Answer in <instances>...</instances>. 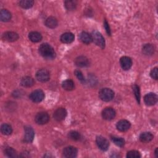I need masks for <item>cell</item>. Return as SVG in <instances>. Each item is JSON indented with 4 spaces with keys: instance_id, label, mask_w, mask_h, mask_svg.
I'll use <instances>...</instances> for the list:
<instances>
[{
    "instance_id": "cell-16",
    "label": "cell",
    "mask_w": 158,
    "mask_h": 158,
    "mask_svg": "<svg viewBox=\"0 0 158 158\" xmlns=\"http://www.w3.org/2000/svg\"><path fill=\"white\" fill-rule=\"evenodd\" d=\"M75 64L80 67H85L89 65V60L85 56H79L75 59Z\"/></svg>"
},
{
    "instance_id": "cell-35",
    "label": "cell",
    "mask_w": 158,
    "mask_h": 158,
    "mask_svg": "<svg viewBox=\"0 0 158 158\" xmlns=\"http://www.w3.org/2000/svg\"><path fill=\"white\" fill-rule=\"evenodd\" d=\"M150 75L151 78L155 80H157V68L155 67L152 69L150 72Z\"/></svg>"
},
{
    "instance_id": "cell-2",
    "label": "cell",
    "mask_w": 158,
    "mask_h": 158,
    "mask_svg": "<svg viewBox=\"0 0 158 158\" xmlns=\"http://www.w3.org/2000/svg\"><path fill=\"white\" fill-rule=\"evenodd\" d=\"M99 96L100 99L105 102H109L111 101L114 96V92L109 88H102L99 92Z\"/></svg>"
},
{
    "instance_id": "cell-1",
    "label": "cell",
    "mask_w": 158,
    "mask_h": 158,
    "mask_svg": "<svg viewBox=\"0 0 158 158\" xmlns=\"http://www.w3.org/2000/svg\"><path fill=\"white\" fill-rule=\"evenodd\" d=\"M39 52L41 56L47 59H52L56 56L53 48L48 43H43L39 48Z\"/></svg>"
},
{
    "instance_id": "cell-33",
    "label": "cell",
    "mask_w": 158,
    "mask_h": 158,
    "mask_svg": "<svg viewBox=\"0 0 158 158\" xmlns=\"http://www.w3.org/2000/svg\"><path fill=\"white\" fill-rule=\"evenodd\" d=\"M133 91L134 93V94L135 96V98L136 99V101L139 104L140 102V92H139V86L136 85H135L133 86Z\"/></svg>"
},
{
    "instance_id": "cell-29",
    "label": "cell",
    "mask_w": 158,
    "mask_h": 158,
    "mask_svg": "<svg viewBox=\"0 0 158 158\" xmlns=\"http://www.w3.org/2000/svg\"><path fill=\"white\" fill-rule=\"evenodd\" d=\"M68 136L70 139L73 141H78L81 138V135L77 131H71L69 133Z\"/></svg>"
},
{
    "instance_id": "cell-19",
    "label": "cell",
    "mask_w": 158,
    "mask_h": 158,
    "mask_svg": "<svg viewBox=\"0 0 158 158\" xmlns=\"http://www.w3.org/2000/svg\"><path fill=\"white\" fill-rule=\"evenodd\" d=\"M20 83L24 87H31L34 84V80L31 77L26 76L22 78Z\"/></svg>"
},
{
    "instance_id": "cell-11",
    "label": "cell",
    "mask_w": 158,
    "mask_h": 158,
    "mask_svg": "<svg viewBox=\"0 0 158 158\" xmlns=\"http://www.w3.org/2000/svg\"><path fill=\"white\" fill-rule=\"evenodd\" d=\"M144 102L148 106H153L157 101V96L153 93H148L144 98Z\"/></svg>"
},
{
    "instance_id": "cell-32",
    "label": "cell",
    "mask_w": 158,
    "mask_h": 158,
    "mask_svg": "<svg viewBox=\"0 0 158 158\" xmlns=\"http://www.w3.org/2000/svg\"><path fill=\"white\" fill-rule=\"evenodd\" d=\"M127 157L128 158H139L141 157V154L138 151L131 150L127 152Z\"/></svg>"
},
{
    "instance_id": "cell-15",
    "label": "cell",
    "mask_w": 158,
    "mask_h": 158,
    "mask_svg": "<svg viewBox=\"0 0 158 158\" xmlns=\"http://www.w3.org/2000/svg\"><path fill=\"white\" fill-rule=\"evenodd\" d=\"M2 38L9 42H13L18 40L19 35L14 31H7L2 35Z\"/></svg>"
},
{
    "instance_id": "cell-3",
    "label": "cell",
    "mask_w": 158,
    "mask_h": 158,
    "mask_svg": "<svg viewBox=\"0 0 158 158\" xmlns=\"http://www.w3.org/2000/svg\"><path fill=\"white\" fill-rule=\"evenodd\" d=\"M92 40L93 42L101 48L105 47V40L102 35L97 31H94L91 35Z\"/></svg>"
},
{
    "instance_id": "cell-10",
    "label": "cell",
    "mask_w": 158,
    "mask_h": 158,
    "mask_svg": "<svg viewBox=\"0 0 158 158\" xmlns=\"http://www.w3.org/2000/svg\"><path fill=\"white\" fill-rule=\"evenodd\" d=\"M24 141L27 143H31L33 140L35 135L33 128L30 126H26L24 128Z\"/></svg>"
},
{
    "instance_id": "cell-36",
    "label": "cell",
    "mask_w": 158,
    "mask_h": 158,
    "mask_svg": "<svg viewBox=\"0 0 158 158\" xmlns=\"http://www.w3.org/2000/svg\"><path fill=\"white\" fill-rule=\"evenodd\" d=\"M104 26L105 27V29L106 30V32L108 34V35H110L111 33H110V27H109V25L107 23V22L105 20H104Z\"/></svg>"
},
{
    "instance_id": "cell-22",
    "label": "cell",
    "mask_w": 158,
    "mask_h": 158,
    "mask_svg": "<svg viewBox=\"0 0 158 158\" xmlns=\"http://www.w3.org/2000/svg\"><path fill=\"white\" fill-rule=\"evenodd\" d=\"M154 136L150 132H143L139 135V139L143 143H148L153 139Z\"/></svg>"
},
{
    "instance_id": "cell-24",
    "label": "cell",
    "mask_w": 158,
    "mask_h": 158,
    "mask_svg": "<svg viewBox=\"0 0 158 158\" xmlns=\"http://www.w3.org/2000/svg\"><path fill=\"white\" fill-rule=\"evenodd\" d=\"M142 51L143 53L145 55H152L154 52V47L151 44H146L143 46Z\"/></svg>"
},
{
    "instance_id": "cell-27",
    "label": "cell",
    "mask_w": 158,
    "mask_h": 158,
    "mask_svg": "<svg viewBox=\"0 0 158 158\" xmlns=\"http://www.w3.org/2000/svg\"><path fill=\"white\" fill-rule=\"evenodd\" d=\"M64 5H65V8L68 10H73L75 9L77 5V2L76 1H73V0L65 1L64 2Z\"/></svg>"
},
{
    "instance_id": "cell-4",
    "label": "cell",
    "mask_w": 158,
    "mask_h": 158,
    "mask_svg": "<svg viewBox=\"0 0 158 158\" xmlns=\"http://www.w3.org/2000/svg\"><path fill=\"white\" fill-rule=\"evenodd\" d=\"M29 98L34 102H40L44 99V94L42 90L36 89L30 93Z\"/></svg>"
},
{
    "instance_id": "cell-13",
    "label": "cell",
    "mask_w": 158,
    "mask_h": 158,
    "mask_svg": "<svg viewBox=\"0 0 158 158\" xmlns=\"http://www.w3.org/2000/svg\"><path fill=\"white\" fill-rule=\"evenodd\" d=\"M120 64L123 70H128L132 65V60L129 57L123 56L120 59Z\"/></svg>"
},
{
    "instance_id": "cell-17",
    "label": "cell",
    "mask_w": 158,
    "mask_h": 158,
    "mask_svg": "<svg viewBox=\"0 0 158 158\" xmlns=\"http://www.w3.org/2000/svg\"><path fill=\"white\" fill-rule=\"evenodd\" d=\"M74 35L70 32L63 33L60 36V40L64 43H70L74 40Z\"/></svg>"
},
{
    "instance_id": "cell-8",
    "label": "cell",
    "mask_w": 158,
    "mask_h": 158,
    "mask_svg": "<svg viewBox=\"0 0 158 158\" xmlns=\"http://www.w3.org/2000/svg\"><path fill=\"white\" fill-rule=\"evenodd\" d=\"M115 111L112 107H106L102 112V117L106 120H110L115 118Z\"/></svg>"
},
{
    "instance_id": "cell-6",
    "label": "cell",
    "mask_w": 158,
    "mask_h": 158,
    "mask_svg": "<svg viewBox=\"0 0 158 158\" xmlns=\"http://www.w3.org/2000/svg\"><path fill=\"white\" fill-rule=\"evenodd\" d=\"M35 120L36 123L39 125H44L48 122L49 120V116L46 112H41L36 114Z\"/></svg>"
},
{
    "instance_id": "cell-25",
    "label": "cell",
    "mask_w": 158,
    "mask_h": 158,
    "mask_svg": "<svg viewBox=\"0 0 158 158\" xmlns=\"http://www.w3.org/2000/svg\"><path fill=\"white\" fill-rule=\"evenodd\" d=\"M62 88L65 90H67V91H71V90L73 89V88L75 87L73 81L69 79L64 81L62 82Z\"/></svg>"
},
{
    "instance_id": "cell-23",
    "label": "cell",
    "mask_w": 158,
    "mask_h": 158,
    "mask_svg": "<svg viewBox=\"0 0 158 158\" xmlns=\"http://www.w3.org/2000/svg\"><path fill=\"white\" fill-rule=\"evenodd\" d=\"M11 19V14L7 9H2L0 12V19L2 22L9 21Z\"/></svg>"
},
{
    "instance_id": "cell-21",
    "label": "cell",
    "mask_w": 158,
    "mask_h": 158,
    "mask_svg": "<svg viewBox=\"0 0 158 158\" xmlns=\"http://www.w3.org/2000/svg\"><path fill=\"white\" fill-rule=\"evenodd\" d=\"M45 25L48 28H54L57 26L58 22L57 19L54 17H49L48 19H46L45 21Z\"/></svg>"
},
{
    "instance_id": "cell-7",
    "label": "cell",
    "mask_w": 158,
    "mask_h": 158,
    "mask_svg": "<svg viewBox=\"0 0 158 158\" xmlns=\"http://www.w3.org/2000/svg\"><path fill=\"white\" fill-rule=\"evenodd\" d=\"M96 142L98 148L102 151H106L109 146V143L108 140L101 136L96 137Z\"/></svg>"
},
{
    "instance_id": "cell-18",
    "label": "cell",
    "mask_w": 158,
    "mask_h": 158,
    "mask_svg": "<svg viewBox=\"0 0 158 158\" xmlns=\"http://www.w3.org/2000/svg\"><path fill=\"white\" fill-rule=\"evenodd\" d=\"M79 38L80 41L85 44H89L93 41L91 35L85 31H83L80 34Z\"/></svg>"
},
{
    "instance_id": "cell-12",
    "label": "cell",
    "mask_w": 158,
    "mask_h": 158,
    "mask_svg": "<svg viewBox=\"0 0 158 158\" xmlns=\"http://www.w3.org/2000/svg\"><path fill=\"white\" fill-rule=\"evenodd\" d=\"M67 115V111L64 108L60 107L58 108L56 111L54 112L53 117L54 119L57 121H62L63 120Z\"/></svg>"
},
{
    "instance_id": "cell-37",
    "label": "cell",
    "mask_w": 158,
    "mask_h": 158,
    "mask_svg": "<svg viewBox=\"0 0 158 158\" xmlns=\"http://www.w3.org/2000/svg\"><path fill=\"white\" fill-rule=\"evenodd\" d=\"M157 149H157V148H156V150H155V152H155V153H154V154H155V156H156V157H158V153H157Z\"/></svg>"
},
{
    "instance_id": "cell-28",
    "label": "cell",
    "mask_w": 158,
    "mask_h": 158,
    "mask_svg": "<svg viewBox=\"0 0 158 158\" xmlns=\"http://www.w3.org/2000/svg\"><path fill=\"white\" fill-rule=\"evenodd\" d=\"M34 1L32 0H22L19 1V5L22 8L29 9L33 6Z\"/></svg>"
},
{
    "instance_id": "cell-31",
    "label": "cell",
    "mask_w": 158,
    "mask_h": 158,
    "mask_svg": "<svg viewBox=\"0 0 158 158\" xmlns=\"http://www.w3.org/2000/svg\"><path fill=\"white\" fill-rule=\"evenodd\" d=\"M112 140L115 144L119 147H122L125 144V140L122 138L113 136L112 137Z\"/></svg>"
},
{
    "instance_id": "cell-14",
    "label": "cell",
    "mask_w": 158,
    "mask_h": 158,
    "mask_svg": "<svg viewBox=\"0 0 158 158\" xmlns=\"http://www.w3.org/2000/svg\"><path fill=\"white\" fill-rule=\"evenodd\" d=\"M130 123L127 120H121L118 121L116 125V127L118 130L124 132L127 131L130 127Z\"/></svg>"
},
{
    "instance_id": "cell-30",
    "label": "cell",
    "mask_w": 158,
    "mask_h": 158,
    "mask_svg": "<svg viewBox=\"0 0 158 158\" xmlns=\"http://www.w3.org/2000/svg\"><path fill=\"white\" fill-rule=\"evenodd\" d=\"M5 154L9 157H19L16 151L12 148H7L5 149Z\"/></svg>"
},
{
    "instance_id": "cell-20",
    "label": "cell",
    "mask_w": 158,
    "mask_h": 158,
    "mask_svg": "<svg viewBox=\"0 0 158 158\" xmlns=\"http://www.w3.org/2000/svg\"><path fill=\"white\" fill-rule=\"evenodd\" d=\"M28 38L30 41L33 43H37L41 40L42 36L37 31H31L28 34Z\"/></svg>"
},
{
    "instance_id": "cell-9",
    "label": "cell",
    "mask_w": 158,
    "mask_h": 158,
    "mask_svg": "<svg viewBox=\"0 0 158 158\" xmlns=\"http://www.w3.org/2000/svg\"><path fill=\"white\" fill-rule=\"evenodd\" d=\"M77 149L73 146H68L64 148L63 150V155L65 157L72 158L75 157L77 156Z\"/></svg>"
},
{
    "instance_id": "cell-26",
    "label": "cell",
    "mask_w": 158,
    "mask_h": 158,
    "mask_svg": "<svg viewBox=\"0 0 158 158\" xmlns=\"http://www.w3.org/2000/svg\"><path fill=\"white\" fill-rule=\"evenodd\" d=\"M1 131L2 134L5 135H10L12 132V128L10 125L7 123H4L1 127Z\"/></svg>"
},
{
    "instance_id": "cell-5",
    "label": "cell",
    "mask_w": 158,
    "mask_h": 158,
    "mask_svg": "<svg viewBox=\"0 0 158 158\" xmlns=\"http://www.w3.org/2000/svg\"><path fill=\"white\" fill-rule=\"evenodd\" d=\"M36 79L41 82H46L50 78V74L48 70L44 69L39 70L36 73Z\"/></svg>"
},
{
    "instance_id": "cell-34",
    "label": "cell",
    "mask_w": 158,
    "mask_h": 158,
    "mask_svg": "<svg viewBox=\"0 0 158 158\" xmlns=\"http://www.w3.org/2000/svg\"><path fill=\"white\" fill-rule=\"evenodd\" d=\"M74 73H75V75H76V77H77V78L81 82H82V83H85V78H84V77H83V74H82L81 71H80L78 70H76Z\"/></svg>"
}]
</instances>
